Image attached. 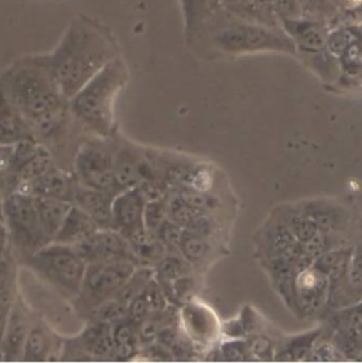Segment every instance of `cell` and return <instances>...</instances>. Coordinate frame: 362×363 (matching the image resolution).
<instances>
[{"label": "cell", "instance_id": "obj_1", "mask_svg": "<svg viewBox=\"0 0 362 363\" xmlns=\"http://www.w3.org/2000/svg\"><path fill=\"white\" fill-rule=\"evenodd\" d=\"M0 88L37 140L54 136L71 113L70 99L54 79L45 55L18 62L4 75Z\"/></svg>", "mask_w": 362, "mask_h": 363}, {"label": "cell", "instance_id": "obj_2", "mask_svg": "<svg viewBox=\"0 0 362 363\" xmlns=\"http://www.w3.org/2000/svg\"><path fill=\"white\" fill-rule=\"evenodd\" d=\"M116 57L118 48L102 27L75 18L45 61L62 94L71 99Z\"/></svg>", "mask_w": 362, "mask_h": 363}, {"label": "cell", "instance_id": "obj_3", "mask_svg": "<svg viewBox=\"0 0 362 363\" xmlns=\"http://www.w3.org/2000/svg\"><path fill=\"white\" fill-rule=\"evenodd\" d=\"M128 78L125 62L116 57L70 99L71 115L95 138L115 136V102Z\"/></svg>", "mask_w": 362, "mask_h": 363}, {"label": "cell", "instance_id": "obj_4", "mask_svg": "<svg viewBox=\"0 0 362 363\" xmlns=\"http://www.w3.org/2000/svg\"><path fill=\"white\" fill-rule=\"evenodd\" d=\"M214 45L225 54L239 55L259 51L297 54L296 44L282 27H270L241 18L232 13L215 26Z\"/></svg>", "mask_w": 362, "mask_h": 363}, {"label": "cell", "instance_id": "obj_5", "mask_svg": "<svg viewBox=\"0 0 362 363\" xmlns=\"http://www.w3.org/2000/svg\"><path fill=\"white\" fill-rule=\"evenodd\" d=\"M24 263L64 298L74 301L79 293L87 262L74 246L51 242L24 257Z\"/></svg>", "mask_w": 362, "mask_h": 363}, {"label": "cell", "instance_id": "obj_6", "mask_svg": "<svg viewBox=\"0 0 362 363\" xmlns=\"http://www.w3.org/2000/svg\"><path fill=\"white\" fill-rule=\"evenodd\" d=\"M136 269L138 264L131 260L88 263L79 293L72 301L77 314L89 321L104 304L118 294Z\"/></svg>", "mask_w": 362, "mask_h": 363}, {"label": "cell", "instance_id": "obj_7", "mask_svg": "<svg viewBox=\"0 0 362 363\" xmlns=\"http://www.w3.org/2000/svg\"><path fill=\"white\" fill-rule=\"evenodd\" d=\"M4 223L10 242L27 257L48 245L35 208L34 196L24 191H11L4 196Z\"/></svg>", "mask_w": 362, "mask_h": 363}, {"label": "cell", "instance_id": "obj_8", "mask_svg": "<svg viewBox=\"0 0 362 363\" xmlns=\"http://www.w3.org/2000/svg\"><path fill=\"white\" fill-rule=\"evenodd\" d=\"M115 136L82 143L74 157V176L84 186L112 194L121 192L114 172Z\"/></svg>", "mask_w": 362, "mask_h": 363}, {"label": "cell", "instance_id": "obj_9", "mask_svg": "<svg viewBox=\"0 0 362 363\" xmlns=\"http://www.w3.org/2000/svg\"><path fill=\"white\" fill-rule=\"evenodd\" d=\"M114 172L119 189L142 186L146 184H160L159 170L143 150L126 139L115 136Z\"/></svg>", "mask_w": 362, "mask_h": 363}, {"label": "cell", "instance_id": "obj_10", "mask_svg": "<svg viewBox=\"0 0 362 363\" xmlns=\"http://www.w3.org/2000/svg\"><path fill=\"white\" fill-rule=\"evenodd\" d=\"M255 242L259 260L283 259L296 264L305 253L303 245L275 213H272L268 222L260 228Z\"/></svg>", "mask_w": 362, "mask_h": 363}, {"label": "cell", "instance_id": "obj_11", "mask_svg": "<svg viewBox=\"0 0 362 363\" xmlns=\"http://www.w3.org/2000/svg\"><path fill=\"white\" fill-rule=\"evenodd\" d=\"M74 247L87 263L131 260L138 264L129 240L116 229L99 228Z\"/></svg>", "mask_w": 362, "mask_h": 363}, {"label": "cell", "instance_id": "obj_12", "mask_svg": "<svg viewBox=\"0 0 362 363\" xmlns=\"http://www.w3.org/2000/svg\"><path fill=\"white\" fill-rule=\"evenodd\" d=\"M295 294L299 311L297 317H314L329 307V277L317 267L310 266L296 274Z\"/></svg>", "mask_w": 362, "mask_h": 363}, {"label": "cell", "instance_id": "obj_13", "mask_svg": "<svg viewBox=\"0 0 362 363\" xmlns=\"http://www.w3.org/2000/svg\"><path fill=\"white\" fill-rule=\"evenodd\" d=\"M148 198L141 186L122 189L115 195L112 203L114 229L124 236L145 228V208Z\"/></svg>", "mask_w": 362, "mask_h": 363}, {"label": "cell", "instance_id": "obj_14", "mask_svg": "<svg viewBox=\"0 0 362 363\" xmlns=\"http://www.w3.org/2000/svg\"><path fill=\"white\" fill-rule=\"evenodd\" d=\"M297 208L310 218L320 230L339 233L351 232L353 213L339 202L326 198H316L297 203Z\"/></svg>", "mask_w": 362, "mask_h": 363}, {"label": "cell", "instance_id": "obj_15", "mask_svg": "<svg viewBox=\"0 0 362 363\" xmlns=\"http://www.w3.org/2000/svg\"><path fill=\"white\" fill-rule=\"evenodd\" d=\"M280 26L296 44L297 54L314 52L327 48L330 26L324 21L300 16L283 18L280 20Z\"/></svg>", "mask_w": 362, "mask_h": 363}, {"label": "cell", "instance_id": "obj_16", "mask_svg": "<svg viewBox=\"0 0 362 363\" xmlns=\"http://www.w3.org/2000/svg\"><path fill=\"white\" fill-rule=\"evenodd\" d=\"M33 325L30 310L24 304L23 298L16 294V298L9 310L6 331L1 345V352L6 361H21L23 348Z\"/></svg>", "mask_w": 362, "mask_h": 363}, {"label": "cell", "instance_id": "obj_17", "mask_svg": "<svg viewBox=\"0 0 362 363\" xmlns=\"http://www.w3.org/2000/svg\"><path fill=\"white\" fill-rule=\"evenodd\" d=\"M181 321L187 337L195 344L207 345L218 334L215 315L199 303L187 301L181 308Z\"/></svg>", "mask_w": 362, "mask_h": 363}, {"label": "cell", "instance_id": "obj_18", "mask_svg": "<svg viewBox=\"0 0 362 363\" xmlns=\"http://www.w3.org/2000/svg\"><path fill=\"white\" fill-rule=\"evenodd\" d=\"M62 351H64V341H58L54 333L48 328L47 324L43 321H34L24 348H23V355L21 361L23 362H47L51 359H57L54 354H60L62 358Z\"/></svg>", "mask_w": 362, "mask_h": 363}, {"label": "cell", "instance_id": "obj_19", "mask_svg": "<svg viewBox=\"0 0 362 363\" xmlns=\"http://www.w3.org/2000/svg\"><path fill=\"white\" fill-rule=\"evenodd\" d=\"M115 195L116 194L84 186L78 182L74 191L72 203L79 206L82 211H85L97 222L99 228L114 229L112 203H114Z\"/></svg>", "mask_w": 362, "mask_h": 363}, {"label": "cell", "instance_id": "obj_20", "mask_svg": "<svg viewBox=\"0 0 362 363\" xmlns=\"http://www.w3.org/2000/svg\"><path fill=\"white\" fill-rule=\"evenodd\" d=\"M78 185V180L74 174H70L55 166H53L43 177L37 182L18 189L34 196H50L72 202L74 191Z\"/></svg>", "mask_w": 362, "mask_h": 363}, {"label": "cell", "instance_id": "obj_21", "mask_svg": "<svg viewBox=\"0 0 362 363\" xmlns=\"http://www.w3.org/2000/svg\"><path fill=\"white\" fill-rule=\"evenodd\" d=\"M98 229L99 226L97 222L85 211L72 203L53 242L75 246L89 238Z\"/></svg>", "mask_w": 362, "mask_h": 363}, {"label": "cell", "instance_id": "obj_22", "mask_svg": "<svg viewBox=\"0 0 362 363\" xmlns=\"http://www.w3.org/2000/svg\"><path fill=\"white\" fill-rule=\"evenodd\" d=\"M34 202L41 228L51 243L58 233L68 211L71 209L72 202L50 196H34Z\"/></svg>", "mask_w": 362, "mask_h": 363}, {"label": "cell", "instance_id": "obj_23", "mask_svg": "<svg viewBox=\"0 0 362 363\" xmlns=\"http://www.w3.org/2000/svg\"><path fill=\"white\" fill-rule=\"evenodd\" d=\"M114 335V357L116 361H129L133 359L139 351L141 338H139V325L131 321L128 317L115 323L112 325Z\"/></svg>", "mask_w": 362, "mask_h": 363}, {"label": "cell", "instance_id": "obj_24", "mask_svg": "<svg viewBox=\"0 0 362 363\" xmlns=\"http://www.w3.org/2000/svg\"><path fill=\"white\" fill-rule=\"evenodd\" d=\"M54 166L51 153L41 146L40 150L33 155L28 160H26L13 174V185L14 191L21 189L34 182H37L40 177H43L51 167Z\"/></svg>", "mask_w": 362, "mask_h": 363}, {"label": "cell", "instance_id": "obj_25", "mask_svg": "<svg viewBox=\"0 0 362 363\" xmlns=\"http://www.w3.org/2000/svg\"><path fill=\"white\" fill-rule=\"evenodd\" d=\"M273 213L293 232L302 245L312 240L320 230L319 226L297 208V205L279 206Z\"/></svg>", "mask_w": 362, "mask_h": 363}, {"label": "cell", "instance_id": "obj_26", "mask_svg": "<svg viewBox=\"0 0 362 363\" xmlns=\"http://www.w3.org/2000/svg\"><path fill=\"white\" fill-rule=\"evenodd\" d=\"M322 330L300 334L285 340L279 347H276V361H307L313 347L319 341Z\"/></svg>", "mask_w": 362, "mask_h": 363}, {"label": "cell", "instance_id": "obj_27", "mask_svg": "<svg viewBox=\"0 0 362 363\" xmlns=\"http://www.w3.org/2000/svg\"><path fill=\"white\" fill-rule=\"evenodd\" d=\"M28 139H35V136L28 123L13 106L0 115V145L14 146Z\"/></svg>", "mask_w": 362, "mask_h": 363}, {"label": "cell", "instance_id": "obj_28", "mask_svg": "<svg viewBox=\"0 0 362 363\" xmlns=\"http://www.w3.org/2000/svg\"><path fill=\"white\" fill-rule=\"evenodd\" d=\"M358 43H362V24H337L330 28L327 35V48L337 58H340L350 47Z\"/></svg>", "mask_w": 362, "mask_h": 363}, {"label": "cell", "instance_id": "obj_29", "mask_svg": "<svg viewBox=\"0 0 362 363\" xmlns=\"http://www.w3.org/2000/svg\"><path fill=\"white\" fill-rule=\"evenodd\" d=\"M306 65L313 69L324 82H336L341 74L340 60L333 55L329 48L314 51V52H303L299 54Z\"/></svg>", "mask_w": 362, "mask_h": 363}, {"label": "cell", "instance_id": "obj_30", "mask_svg": "<svg viewBox=\"0 0 362 363\" xmlns=\"http://www.w3.org/2000/svg\"><path fill=\"white\" fill-rule=\"evenodd\" d=\"M155 279V270L150 266H138L135 273L129 277V280L122 286L118 294L114 297L124 307H129V304L145 293L150 281Z\"/></svg>", "mask_w": 362, "mask_h": 363}, {"label": "cell", "instance_id": "obj_31", "mask_svg": "<svg viewBox=\"0 0 362 363\" xmlns=\"http://www.w3.org/2000/svg\"><path fill=\"white\" fill-rule=\"evenodd\" d=\"M212 247L207 238L184 230L180 245H179V252L191 266H197L202 263L209 256Z\"/></svg>", "mask_w": 362, "mask_h": 363}, {"label": "cell", "instance_id": "obj_32", "mask_svg": "<svg viewBox=\"0 0 362 363\" xmlns=\"http://www.w3.org/2000/svg\"><path fill=\"white\" fill-rule=\"evenodd\" d=\"M16 294V267L9 250L0 257V304L10 308Z\"/></svg>", "mask_w": 362, "mask_h": 363}, {"label": "cell", "instance_id": "obj_33", "mask_svg": "<svg viewBox=\"0 0 362 363\" xmlns=\"http://www.w3.org/2000/svg\"><path fill=\"white\" fill-rule=\"evenodd\" d=\"M327 323L334 331L353 328L360 330L362 324V300L343 308H334V311L327 318Z\"/></svg>", "mask_w": 362, "mask_h": 363}, {"label": "cell", "instance_id": "obj_34", "mask_svg": "<svg viewBox=\"0 0 362 363\" xmlns=\"http://www.w3.org/2000/svg\"><path fill=\"white\" fill-rule=\"evenodd\" d=\"M179 195L188 205H191L192 208L202 211V212L212 213L221 206L219 198L208 191H204V189L181 188Z\"/></svg>", "mask_w": 362, "mask_h": 363}, {"label": "cell", "instance_id": "obj_35", "mask_svg": "<svg viewBox=\"0 0 362 363\" xmlns=\"http://www.w3.org/2000/svg\"><path fill=\"white\" fill-rule=\"evenodd\" d=\"M168 202L166 196L150 199L145 208V228L156 233L160 225L168 219Z\"/></svg>", "mask_w": 362, "mask_h": 363}, {"label": "cell", "instance_id": "obj_36", "mask_svg": "<svg viewBox=\"0 0 362 363\" xmlns=\"http://www.w3.org/2000/svg\"><path fill=\"white\" fill-rule=\"evenodd\" d=\"M221 358L228 362H246L251 359H255L248 341H242L239 338H232L231 341H226L221 345L219 350Z\"/></svg>", "mask_w": 362, "mask_h": 363}, {"label": "cell", "instance_id": "obj_37", "mask_svg": "<svg viewBox=\"0 0 362 363\" xmlns=\"http://www.w3.org/2000/svg\"><path fill=\"white\" fill-rule=\"evenodd\" d=\"M182 233H184V229L169 218L156 230V236L160 240V243L165 246L166 252H176V250L179 252V245H180Z\"/></svg>", "mask_w": 362, "mask_h": 363}, {"label": "cell", "instance_id": "obj_38", "mask_svg": "<svg viewBox=\"0 0 362 363\" xmlns=\"http://www.w3.org/2000/svg\"><path fill=\"white\" fill-rule=\"evenodd\" d=\"M349 281L357 297L362 298V239L353 246L349 264Z\"/></svg>", "mask_w": 362, "mask_h": 363}, {"label": "cell", "instance_id": "obj_39", "mask_svg": "<svg viewBox=\"0 0 362 363\" xmlns=\"http://www.w3.org/2000/svg\"><path fill=\"white\" fill-rule=\"evenodd\" d=\"M251 352L253 355L255 359H262V361H269V359H275L273 351H276V347L273 345V342L263 337V335H256L252 337L251 340H248Z\"/></svg>", "mask_w": 362, "mask_h": 363}, {"label": "cell", "instance_id": "obj_40", "mask_svg": "<svg viewBox=\"0 0 362 363\" xmlns=\"http://www.w3.org/2000/svg\"><path fill=\"white\" fill-rule=\"evenodd\" d=\"M339 359H344V357L339 352V350L331 344L323 342L317 344L313 347L307 361H319V362H334Z\"/></svg>", "mask_w": 362, "mask_h": 363}, {"label": "cell", "instance_id": "obj_41", "mask_svg": "<svg viewBox=\"0 0 362 363\" xmlns=\"http://www.w3.org/2000/svg\"><path fill=\"white\" fill-rule=\"evenodd\" d=\"M273 10L279 21L283 18H293V17L303 16L299 0H275Z\"/></svg>", "mask_w": 362, "mask_h": 363}, {"label": "cell", "instance_id": "obj_42", "mask_svg": "<svg viewBox=\"0 0 362 363\" xmlns=\"http://www.w3.org/2000/svg\"><path fill=\"white\" fill-rule=\"evenodd\" d=\"M13 153L14 146L0 145V177H6L7 182H11V166H13Z\"/></svg>", "mask_w": 362, "mask_h": 363}, {"label": "cell", "instance_id": "obj_43", "mask_svg": "<svg viewBox=\"0 0 362 363\" xmlns=\"http://www.w3.org/2000/svg\"><path fill=\"white\" fill-rule=\"evenodd\" d=\"M9 243H10V236H9L7 226L4 222H0V257L9 252Z\"/></svg>", "mask_w": 362, "mask_h": 363}, {"label": "cell", "instance_id": "obj_44", "mask_svg": "<svg viewBox=\"0 0 362 363\" xmlns=\"http://www.w3.org/2000/svg\"><path fill=\"white\" fill-rule=\"evenodd\" d=\"M7 307L0 304V352H1V345H3V338H4V331H6V323H7V315H9ZM3 354V352H1Z\"/></svg>", "mask_w": 362, "mask_h": 363}, {"label": "cell", "instance_id": "obj_45", "mask_svg": "<svg viewBox=\"0 0 362 363\" xmlns=\"http://www.w3.org/2000/svg\"><path fill=\"white\" fill-rule=\"evenodd\" d=\"M0 222H4V196L0 192Z\"/></svg>", "mask_w": 362, "mask_h": 363}, {"label": "cell", "instance_id": "obj_46", "mask_svg": "<svg viewBox=\"0 0 362 363\" xmlns=\"http://www.w3.org/2000/svg\"><path fill=\"white\" fill-rule=\"evenodd\" d=\"M360 331H361V333H362V324H361V325H360Z\"/></svg>", "mask_w": 362, "mask_h": 363}]
</instances>
